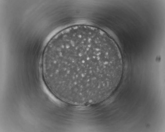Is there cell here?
<instances>
[{
  "label": "cell",
  "instance_id": "obj_1",
  "mask_svg": "<svg viewBox=\"0 0 165 132\" xmlns=\"http://www.w3.org/2000/svg\"><path fill=\"white\" fill-rule=\"evenodd\" d=\"M42 68L54 94L84 104L101 101L114 91L123 63L112 38L99 29L83 25L64 30L50 40L43 53Z\"/></svg>",
  "mask_w": 165,
  "mask_h": 132
}]
</instances>
